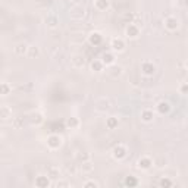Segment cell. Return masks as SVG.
<instances>
[{"instance_id":"7","label":"cell","mask_w":188,"mask_h":188,"mask_svg":"<svg viewBox=\"0 0 188 188\" xmlns=\"http://www.w3.org/2000/svg\"><path fill=\"white\" fill-rule=\"evenodd\" d=\"M141 119H143L144 122L153 121V112H150V110H144V112L141 113Z\"/></svg>"},{"instance_id":"15","label":"cell","mask_w":188,"mask_h":188,"mask_svg":"<svg viewBox=\"0 0 188 188\" xmlns=\"http://www.w3.org/2000/svg\"><path fill=\"white\" fill-rule=\"evenodd\" d=\"M159 109H160V112H166V110L169 109V104L168 103H160L159 104Z\"/></svg>"},{"instance_id":"2","label":"cell","mask_w":188,"mask_h":188,"mask_svg":"<svg viewBox=\"0 0 188 188\" xmlns=\"http://www.w3.org/2000/svg\"><path fill=\"white\" fill-rule=\"evenodd\" d=\"M112 47H113V50L122 52V50H124V47H125V44H124V41H122L121 38H115V40L112 41Z\"/></svg>"},{"instance_id":"17","label":"cell","mask_w":188,"mask_h":188,"mask_svg":"<svg viewBox=\"0 0 188 188\" xmlns=\"http://www.w3.org/2000/svg\"><path fill=\"white\" fill-rule=\"evenodd\" d=\"M25 49H27V46H25V44H21V46H18V47H16V49H15V50H16V53H22V52H25Z\"/></svg>"},{"instance_id":"3","label":"cell","mask_w":188,"mask_h":188,"mask_svg":"<svg viewBox=\"0 0 188 188\" xmlns=\"http://www.w3.org/2000/svg\"><path fill=\"white\" fill-rule=\"evenodd\" d=\"M113 152H115V157H118V159H122V157H125V154H126L125 147H122V146L116 147Z\"/></svg>"},{"instance_id":"11","label":"cell","mask_w":188,"mask_h":188,"mask_svg":"<svg viewBox=\"0 0 188 188\" xmlns=\"http://www.w3.org/2000/svg\"><path fill=\"white\" fill-rule=\"evenodd\" d=\"M166 22H168V24H166V27L170 28V30H174V28L178 27V22H176V19H175V18H169Z\"/></svg>"},{"instance_id":"16","label":"cell","mask_w":188,"mask_h":188,"mask_svg":"<svg viewBox=\"0 0 188 188\" xmlns=\"http://www.w3.org/2000/svg\"><path fill=\"white\" fill-rule=\"evenodd\" d=\"M118 122H116V119H113V118H110V119H109L108 121V125H109V128H113V126L116 125Z\"/></svg>"},{"instance_id":"9","label":"cell","mask_w":188,"mask_h":188,"mask_svg":"<svg viewBox=\"0 0 188 188\" xmlns=\"http://www.w3.org/2000/svg\"><path fill=\"white\" fill-rule=\"evenodd\" d=\"M0 118H3V119H9L10 118V109L9 108H0Z\"/></svg>"},{"instance_id":"18","label":"cell","mask_w":188,"mask_h":188,"mask_svg":"<svg viewBox=\"0 0 188 188\" xmlns=\"http://www.w3.org/2000/svg\"><path fill=\"white\" fill-rule=\"evenodd\" d=\"M68 125H69V126L78 125V121H76V119H69V121H68Z\"/></svg>"},{"instance_id":"4","label":"cell","mask_w":188,"mask_h":188,"mask_svg":"<svg viewBox=\"0 0 188 188\" xmlns=\"http://www.w3.org/2000/svg\"><path fill=\"white\" fill-rule=\"evenodd\" d=\"M126 34L130 37H137L138 36V28L135 27V25H130V27L126 28Z\"/></svg>"},{"instance_id":"14","label":"cell","mask_w":188,"mask_h":188,"mask_svg":"<svg viewBox=\"0 0 188 188\" xmlns=\"http://www.w3.org/2000/svg\"><path fill=\"white\" fill-rule=\"evenodd\" d=\"M103 62L112 63L113 62V56H110V54H104V56H103Z\"/></svg>"},{"instance_id":"10","label":"cell","mask_w":188,"mask_h":188,"mask_svg":"<svg viewBox=\"0 0 188 188\" xmlns=\"http://www.w3.org/2000/svg\"><path fill=\"white\" fill-rule=\"evenodd\" d=\"M143 71L146 72V74H153L154 72V65L153 63H143Z\"/></svg>"},{"instance_id":"6","label":"cell","mask_w":188,"mask_h":188,"mask_svg":"<svg viewBox=\"0 0 188 188\" xmlns=\"http://www.w3.org/2000/svg\"><path fill=\"white\" fill-rule=\"evenodd\" d=\"M138 165H140V168L147 169V168H150V166H152V160H150V159H147V157H144V159H140Z\"/></svg>"},{"instance_id":"12","label":"cell","mask_w":188,"mask_h":188,"mask_svg":"<svg viewBox=\"0 0 188 188\" xmlns=\"http://www.w3.org/2000/svg\"><path fill=\"white\" fill-rule=\"evenodd\" d=\"M8 93H9V85L5 84V82H2V84H0V94L5 96V94H8Z\"/></svg>"},{"instance_id":"1","label":"cell","mask_w":188,"mask_h":188,"mask_svg":"<svg viewBox=\"0 0 188 188\" xmlns=\"http://www.w3.org/2000/svg\"><path fill=\"white\" fill-rule=\"evenodd\" d=\"M47 144L50 148H58L60 146V137L59 135H50L47 138Z\"/></svg>"},{"instance_id":"8","label":"cell","mask_w":188,"mask_h":188,"mask_svg":"<svg viewBox=\"0 0 188 188\" xmlns=\"http://www.w3.org/2000/svg\"><path fill=\"white\" fill-rule=\"evenodd\" d=\"M100 41H102V36H100L99 32H94L90 36V43H93V44H99Z\"/></svg>"},{"instance_id":"13","label":"cell","mask_w":188,"mask_h":188,"mask_svg":"<svg viewBox=\"0 0 188 188\" xmlns=\"http://www.w3.org/2000/svg\"><path fill=\"white\" fill-rule=\"evenodd\" d=\"M102 66H103V62H99V60H97V62L91 63V68H93V69H96V71H102Z\"/></svg>"},{"instance_id":"5","label":"cell","mask_w":188,"mask_h":188,"mask_svg":"<svg viewBox=\"0 0 188 188\" xmlns=\"http://www.w3.org/2000/svg\"><path fill=\"white\" fill-rule=\"evenodd\" d=\"M108 6H109L108 0H96V8H97L99 10H104Z\"/></svg>"}]
</instances>
